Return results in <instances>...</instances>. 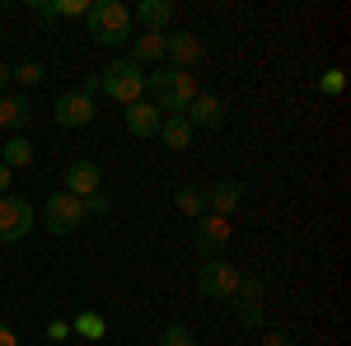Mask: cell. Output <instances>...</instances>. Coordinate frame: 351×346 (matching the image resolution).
<instances>
[{
	"instance_id": "e0dca14e",
	"label": "cell",
	"mask_w": 351,
	"mask_h": 346,
	"mask_svg": "<svg viewBox=\"0 0 351 346\" xmlns=\"http://www.w3.org/2000/svg\"><path fill=\"white\" fill-rule=\"evenodd\" d=\"M132 61L145 71V66H160L164 61V33H136L132 38Z\"/></svg>"
},
{
	"instance_id": "9a60e30c",
	"label": "cell",
	"mask_w": 351,
	"mask_h": 346,
	"mask_svg": "<svg viewBox=\"0 0 351 346\" xmlns=\"http://www.w3.org/2000/svg\"><path fill=\"white\" fill-rule=\"evenodd\" d=\"M122 122H127V132H132V136H160L164 112H160L155 103H150V99H141V103H127Z\"/></svg>"
},
{
	"instance_id": "d6986e66",
	"label": "cell",
	"mask_w": 351,
	"mask_h": 346,
	"mask_svg": "<svg viewBox=\"0 0 351 346\" xmlns=\"http://www.w3.org/2000/svg\"><path fill=\"white\" fill-rule=\"evenodd\" d=\"M192 136H197V132L188 127V117H164V122H160V140L169 145V150H188Z\"/></svg>"
},
{
	"instance_id": "5bb4252c",
	"label": "cell",
	"mask_w": 351,
	"mask_h": 346,
	"mask_svg": "<svg viewBox=\"0 0 351 346\" xmlns=\"http://www.w3.org/2000/svg\"><path fill=\"white\" fill-rule=\"evenodd\" d=\"M132 24H141V33H169V24H173V0H141Z\"/></svg>"
},
{
	"instance_id": "9c48e42d",
	"label": "cell",
	"mask_w": 351,
	"mask_h": 346,
	"mask_svg": "<svg viewBox=\"0 0 351 346\" xmlns=\"http://www.w3.org/2000/svg\"><path fill=\"white\" fill-rule=\"evenodd\" d=\"M33 220H38V211L28 206L24 197H0V243H19L33 230Z\"/></svg>"
},
{
	"instance_id": "484cf974",
	"label": "cell",
	"mask_w": 351,
	"mask_h": 346,
	"mask_svg": "<svg viewBox=\"0 0 351 346\" xmlns=\"http://www.w3.org/2000/svg\"><path fill=\"white\" fill-rule=\"evenodd\" d=\"M108 211H112V201L104 197V192H94V197H84V215H89V220H94V215H108Z\"/></svg>"
},
{
	"instance_id": "4dcf8cb0",
	"label": "cell",
	"mask_w": 351,
	"mask_h": 346,
	"mask_svg": "<svg viewBox=\"0 0 351 346\" xmlns=\"http://www.w3.org/2000/svg\"><path fill=\"white\" fill-rule=\"evenodd\" d=\"M0 94H10V66L0 61Z\"/></svg>"
},
{
	"instance_id": "5b68a950",
	"label": "cell",
	"mask_w": 351,
	"mask_h": 346,
	"mask_svg": "<svg viewBox=\"0 0 351 346\" xmlns=\"http://www.w3.org/2000/svg\"><path fill=\"white\" fill-rule=\"evenodd\" d=\"M239 267L225 262V258H202V267H197V291L206 295V299H234V291H239Z\"/></svg>"
},
{
	"instance_id": "f1b7e54d",
	"label": "cell",
	"mask_w": 351,
	"mask_h": 346,
	"mask_svg": "<svg viewBox=\"0 0 351 346\" xmlns=\"http://www.w3.org/2000/svg\"><path fill=\"white\" fill-rule=\"evenodd\" d=\"M10 183H14V173H10V169L0 164V197H10Z\"/></svg>"
},
{
	"instance_id": "d4e9b609",
	"label": "cell",
	"mask_w": 351,
	"mask_h": 346,
	"mask_svg": "<svg viewBox=\"0 0 351 346\" xmlns=\"http://www.w3.org/2000/svg\"><path fill=\"white\" fill-rule=\"evenodd\" d=\"M347 89V71H324V80H319V94L324 99H337Z\"/></svg>"
},
{
	"instance_id": "30bf717a",
	"label": "cell",
	"mask_w": 351,
	"mask_h": 346,
	"mask_svg": "<svg viewBox=\"0 0 351 346\" xmlns=\"http://www.w3.org/2000/svg\"><path fill=\"white\" fill-rule=\"evenodd\" d=\"M183 117H188L192 132H220V127L230 122V108H225V99H220V94H197Z\"/></svg>"
},
{
	"instance_id": "7402d4cb",
	"label": "cell",
	"mask_w": 351,
	"mask_h": 346,
	"mask_svg": "<svg viewBox=\"0 0 351 346\" xmlns=\"http://www.w3.org/2000/svg\"><path fill=\"white\" fill-rule=\"evenodd\" d=\"M71 332H80V337H89V342H99V337L108 332V323H104V314L84 309V314H75V319H71Z\"/></svg>"
},
{
	"instance_id": "44dd1931",
	"label": "cell",
	"mask_w": 351,
	"mask_h": 346,
	"mask_svg": "<svg viewBox=\"0 0 351 346\" xmlns=\"http://www.w3.org/2000/svg\"><path fill=\"white\" fill-rule=\"evenodd\" d=\"M173 206L188 215V220H197V215H206V192L202 187H178L173 192Z\"/></svg>"
},
{
	"instance_id": "7c38bea8",
	"label": "cell",
	"mask_w": 351,
	"mask_h": 346,
	"mask_svg": "<svg viewBox=\"0 0 351 346\" xmlns=\"http://www.w3.org/2000/svg\"><path fill=\"white\" fill-rule=\"evenodd\" d=\"M202 192H206V211L225 215V220L243 206V183H239V178H216V183L202 187Z\"/></svg>"
},
{
	"instance_id": "4316f807",
	"label": "cell",
	"mask_w": 351,
	"mask_h": 346,
	"mask_svg": "<svg viewBox=\"0 0 351 346\" xmlns=\"http://www.w3.org/2000/svg\"><path fill=\"white\" fill-rule=\"evenodd\" d=\"M263 346H295V337L286 328H271V332H263Z\"/></svg>"
},
{
	"instance_id": "52a82bcc",
	"label": "cell",
	"mask_w": 351,
	"mask_h": 346,
	"mask_svg": "<svg viewBox=\"0 0 351 346\" xmlns=\"http://www.w3.org/2000/svg\"><path fill=\"white\" fill-rule=\"evenodd\" d=\"M202 56H206V42H202L192 28H169V33H164V61H169L173 71H192Z\"/></svg>"
},
{
	"instance_id": "f546056e",
	"label": "cell",
	"mask_w": 351,
	"mask_h": 346,
	"mask_svg": "<svg viewBox=\"0 0 351 346\" xmlns=\"http://www.w3.org/2000/svg\"><path fill=\"white\" fill-rule=\"evenodd\" d=\"M0 346H19V337H14V332H10L5 323H0Z\"/></svg>"
},
{
	"instance_id": "2e32d148",
	"label": "cell",
	"mask_w": 351,
	"mask_h": 346,
	"mask_svg": "<svg viewBox=\"0 0 351 346\" xmlns=\"http://www.w3.org/2000/svg\"><path fill=\"white\" fill-rule=\"evenodd\" d=\"M28 117H33L28 94H0V132H24Z\"/></svg>"
},
{
	"instance_id": "3957f363",
	"label": "cell",
	"mask_w": 351,
	"mask_h": 346,
	"mask_svg": "<svg viewBox=\"0 0 351 346\" xmlns=\"http://www.w3.org/2000/svg\"><path fill=\"white\" fill-rule=\"evenodd\" d=\"M99 89L108 94V99H117V103H141L145 99V71L136 66L132 56H117V61H108L104 71H99Z\"/></svg>"
},
{
	"instance_id": "83f0119b",
	"label": "cell",
	"mask_w": 351,
	"mask_h": 346,
	"mask_svg": "<svg viewBox=\"0 0 351 346\" xmlns=\"http://www.w3.org/2000/svg\"><path fill=\"white\" fill-rule=\"evenodd\" d=\"M47 337H52V342H66V337H71V323H66V319H52V323H47Z\"/></svg>"
},
{
	"instance_id": "8fae6325",
	"label": "cell",
	"mask_w": 351,
	"mask_h": 346,
	"mask_svg": "<svg viewBox=\"0 0 351 346\" xmlns=\"http://www.w3.org/2000/svg\"><path fill=\"white\" fill-rule=\"evenodd\" d=\"M61 192H71V197H94V192H104V169L94 160H71V169H66V187Z\"/></svg>"
},
{
	"instance_id": "8992f818",
	"label": "cell",
	"mask_w": 351,
	"mask_h": 346,
	"mask_svg": "<svg viewBox=\"0 0 351 346\" xmlns=\"http://www.w3.org/2000/svg\"><path fill=\"white\" fill-rule=\"evenodd\" d=\"M230 234H234V225L225 220V215H197L192 220V248L202 253V258H220L225 253V243H230Z\"/></svg>"
},
{
	"instance_id": "1f68e13d",
	"label": "cell",
	"mask_w": 351,
	"mask_h": 346,
	"mask_svg": "<svg viewBox=\"0 0 351 346\" xmlns=\"http://www.w3.org/2000/svg\"><path fill=\"white\" fill-rule=\"evenodd\" d=\"M0 42H5V28H0Z\"/></svg>"
},
{
	"instance_id": "4fadbf2b",
	"label": "cell",
	"mask_w": 351,
	"mask_h": 346,
	"mask_svg": "<svg viewBox=\"0 0 351 346\" xmlns=\"http://www.w3.org/2000/svg\"><path fill=\"white\" fill-rule=\"evenodd\" d=\"M94 0H28V10L43 24H61V19H84Z\"/></svg>"
},
{
	"instance_id": "603a6c76",
	"label": "cell",
	"mask_w": 351,
	"mask_h": 346,
	"mask_svg": "<svg viewBox=\"0 0 351 346\" xmlns=\"http://www.w3.org/2000/svg\"><path fill=\"white\" fill-rule=\"evenodd\" d=\"M10 80H19L24 89H33V84L47 80V66H43V61H19V66H10Z\"/></svg>"
},
{
	"instance_id": "cb8c5ba5",
	"label": "cell",
	"mask_w": 351,
	"mask_h": 346,
	"mask_svg": "<svg viewBox=\"0 0 351 346\" xmlns=\"http://www.w3.org/2000/svg\"><path fill=\"white\" fill-rule=\"evenodd\" d=\"M160 346H197V337H192L188 323H169L160 332Z\"/></svg>"
},
{
	"instance_id": "ac0fdd59",
	"label": "cell",
	"mask_w": 351,
	"mask_h": 346,
	"mask_svg": "<svg viewBox=\"0 0 351 346\" xmlns=\"http://www.w3.org/2000/svg\"><path fill=\"white\" fill-rule=\"evenodd\" d=\"M33 155H38V150H33V140H28V136H10V140L0 145V164H5L10 173H14V169H28Z\"/></svg>"
},
{
	"instance_id": "7a4b0ae2",
	"label": "cell",
	"mask_w": 351,
	"mask_h": 346,
	"mask_svg": "<svg viewBox=\"0 0 351 346\" xmlns=\"http://www.w3.org/2000/svg\"><path fill=\"white\" fill-rule=\"evenodd\" d=\"M84 28L99 47H127L136 38V24H132V10L122 0H94L89 14H84Z\"/></svg>"
},
{
	"instance_id": "277c9868",
	"label": "cell",
	"mask_w": 351,
	"mask_h": 346,
	"mask_svg": "<svg viewBox=\"0 0 351 346\" xmlns=\"http://www.w3.org/2000/svg\"><path fill=\"white\" fill-rule=\"evenodd\" d=\"M84 220H89V215H84V201L71 197V192H52V197L43 201V225L52 230L56 239H71Z\"/></svg>"
},
{
	"instance_id": "6da1fadb",
	"label": "cell",
	"mask_w": 351,
	"mask_h": 346,
	"mask_svg": "<svg viewBox=\"0 0 351 346\" xmlns=\"http://www.w3.org/2000/svg\"><path fill=\"white\" fill-rule=\"evenodd\" d=\"M145 94H150V103L160 108L164 117H183L202 89H197V75L192 71L160 66V71H145Z\"/></svg>"
},
{
	"instance_id": "ba28073f",
	"label": "cell",
	"mask_w": 351,
	"mask_h": 346,
	"mask_svg": "<svg viewBox=\"0 0 351 346\" xmlns=\"http://www.w3.org/2000/svg\"><path fill=\"white\" fill-rule=\"evenodd\" d=\"M94 99H84L80 89H61L56 94V103H52V117H56V127L61 132H80V127H89L94 122Z\"/></svg>"
},
{
	"instance_id": "ffe728a7",
	"label": "cell",
	"mask_w": 351,
	"mask_h": 346,
	"mask_svg": "<svg viewBox=\"0 0 351 346\" xmlns=\"http://www.w3.org/2000/svg\"><path fill=\"white\" fill-rule=\"evenodd\" d=\"M230 309H234V319H239L243 328H263V319H267L258 295H234V299H230Z\"/></svg>"
}]
</instances>
